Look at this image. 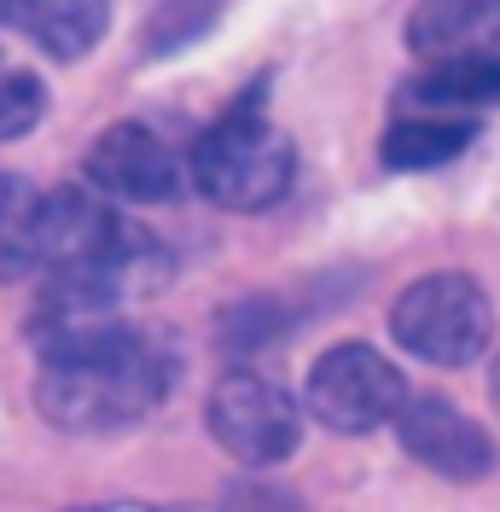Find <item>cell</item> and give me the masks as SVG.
<instances>
[{
  "label": "cell",
  "instance_id": "cell-1",
  "mask_svg": "<svg viewBox=\"0 0 500 512\" xmlns=\"http://www.w3.org/2000/svg\"><path fill=\"white\" fill-rule=\"evenodd\" d=\"M169 379H175V361L146 332L117 326L88 350L47 355L35 373V408L59 431L99 437V431H123L134 419H146L163 402Z\"/></svg>",
  "mask_w": 500,
  "mask_h": 512
},
{
  "label": "cell",
  "instance_id": "cell-2",
  "mask_svg": "<svg viewBox=\"0 0 500 512\" xmlns=\"http://www.w3.org/2000/svg\"><path fill=\"white\" fill-rule=\"evenodd\" d=\"M192 181L221 210H268L297 181V152L268 117L233 111L192 146Z\"/></svg>",
  "mask_w": 500,
  "mask_h": 512
},
{
  "label": "cell",
  "instance_id": "cell-3",
  "mask_svg": "<svg viewBox=\"0 0 500 512\" xmlns=\"http://www.w3.org/2000/svg\"><path fill=\"white\" fill-rule=\"evenodd\" d=\"M390 332L407 355L431 367H471L495 338V309L471 274H425L396 297Z\"/></svg>",
  "mask_w": 500,
  "mask_h": 512
},
{
  "label": "cell",
  "instance_id": "cell-4",
  "mask_svg": "<svg viewBox=\"0 0 500 512\" xmlns=\"http://www.w3.org/2000/svg\"><path fill=\"white\" fill-rule=\"evenodd\" d=\"M303 402H309V414L326 431L367 437V431H378V425H390L402 414L407 379L396 373V361L378 355L373 344H338V350H326L309 367Z\"/></svg>",
  "mask_w": 500,
  "mask_h": 512
},
{
  "label": "cell",
  "instance_id": "cell-5",
  "mask_svg": "<svg viewBox=\"0 0 500 512\" xmlns=\"http://www.w3.org/2000/svg\"><path fill=\"white\" fill-rule=\"evenodd\" d=\"M210 437L233 460H245V466H274V460H285L297 448L303 419H297V402L274 379H262V373H227L210 390Z\"/></svg>",
  "mask_w": 500,
  "mask_h": 512
},
{
  "label": "cell",
  "instance_id": "cell-6",
  "mask_svg": "<svg viewBox=\"0 0 500 512\" xmlns=\"http://www.w3.org/2000/svg\"><path fill=\"white\" fill-rule=\"evenodd\" d=\"M396 437L402 448L431 466L437 478H454V483H477L495 472V443L489 431L477 425L471 414H460L448 396H407L402 414H396Z\"/></svg>",
  "mask_w": 500,
  "mask_h": 512
},
{
  "label": "cell",
  "instance_id": "cell-7",
  "mask_svg": "<svg viewBox=\"0 0 500 512\" xmlns=\"http://www.w3.org/2000/svg\"><path fill=\"white\" fill-rule=\"evenodd\" d=\"M88 181L123 204H163L181 187V158L146 123H111L88 152Z\"/></svg>",
  "mask_w": 500,
  "mask_h": 512
},
{
  "label": "cell",
  "instance_id": "cell-8",
  "mask_svg": "<svg viewBox=\"0 0 500 512\" xmlns=\"http://www.w3.org/2000/svg\"><path fill=\"white\" fill-rule=\"evenodd\" d=\"M123 222L88 192H41V268H99L117 251Z\"/></svg>",
  "mask_w": 500,
  "mask_h": 512
},
{
  "label": "cell",
  "instance_id": "cell-9",
  "mask_svg": "<svg viewBox=\"0 0 500 512\" xmlns=\"http://www.w3.org/2000/svg\"><path fill=\"white\" fill-rule=\"evenodd\" d=\"M407 47L425 64L500 53V0H419L407 18Z\"/></svg>",
  "mask_w": 500,
  "mask_h": 512
},
{
  "label": "cell",
  "instance_id": "cell-10",
  "mask_svg": "<svg viewBox=\"0 0 500 512\" xmlns=\"http://www.w3.org/2000/svg\"><path fill=\"white\" fill-rule=\"evenodd\" d=\"M12 24L53 59H88L105 41L111 0H12Z\"/></svg>",
  "mask_w": 500,
  "mask_h": 512
},
{
  "label": "cell",
  "instance_id": "cell-11",
  "mask_svg": "<svg viewBox=\"0 0 500 512\" xmlns=\"http://www.w3.org/2000/svg\"><path fill=\"white\" fill-rule=\"evenodd\" d=\"M471 140H477V123L448 117V111H437V117H396L384 128V140H378V158H384V169L413 175V169H442L448 158H460Z\"/></svg>",
  "mask_w": 500,
  "mask_h": 512
},
{
  "label": "cell",
  "instance_id": "cell-12",
  "mask_svg": "<svg viewBox=\"0 0 500 512\" xmlns=\"http://www.w3.org/2000/svg\"><path fill=\"white\" fill-rule=\"evenodd\" d=\"M407 99L437 105V111H471L500 99V53L489 59H448V64H425L419 82H407Z\"/></svg>",
  "mask_w": 500,
  "mask_h": 512
},
{
  "label": "cell",
  "instance_id": "cell-13",
  "mask_svg": "<svg viewBox=\"0 0 500 512\" xmlns=\"http://www.w3.org/2000/svg\"><path fill=\"white\" fill-rule=\"evenodd\" d=\"M41 268V192L18 175H0V280Z\"/></svg>",
  "mask_w": 500,
  "mask_h": 512
},
{
  "label": "cell",
  "instance_id": "cell-14",
  "mask_svg": "<svg viewBox=\"0 0 500 512\" xmlns=\"http://www.w3.org/2000/svg\"><path fill=\"white\" fill-rule=\"evenodd\" d=\"M47 111V88L30 64L0 59V140H24Z\"/></svg>",
  "mask_w": 500,
  "mask_h": 512
},
{
  "label": "cell",
  "instance_id": "cell-15",
  "mask_svg": "<svg viewBox=\"0 0 500 512\" xmlns=\"http://www.w3.org/2000/svg\"><path fill=\"white\" fill-rule=\"evenodd\" d=\"M210 18H216V0H169V6L152 18V53H169L175 41L204 35Z\"/></svg>",
  "mask_w": 500,
  "mask_h": 512
},
{
  "label": "cell",
  "instance_id": "cell-16",
  "mask_svg": "<svg viewBox=\"0 0 500 512\" xmlns=\"http://www.w3.org/2000/svg\"><path fill=\"white\" fill-rule=\"evenodd\" d=\"M489 396H495V408H500V361L489 367Z\"/></svg>",
  "mask_w": 500,
  "mask_h": 512
},
{
  "label": "cell",
  "instance_id": "cell-17",
  "mask_svg": "<svg viewBox=\"0 0 500 512\" xmlns=\"http://www.w3.org/2000/svg\"><path fill=\"white\" fill-rule=\"evenodd\" d=\"M0 18H12V0H0Z\"/></svg>",
  "mask_w": 500,
  "mask_h": 512
}]
</instances>
